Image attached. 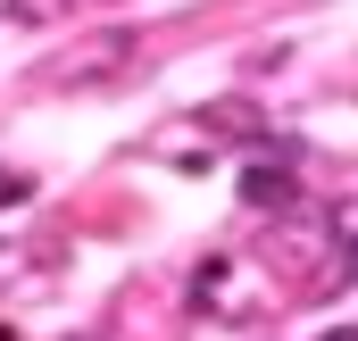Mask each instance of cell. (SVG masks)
Wrapping results in <instances>:
<instances>
[{"mask_svg": "<svg viewBox=\"0 0 358 341\" xmlns=\"http://www.w3.org/2000/svg\"><path fill=\"white\" fill-rule=\"evenodd\" d=\"M234 275H242L234 258H200V266H192V308L242 317V308H250V283H234Z\"/></svg>", "mask_w": 358, "mask_h": 341, "instance_id": "3957f363", "label": "cell"}, {"mask_svg": "<svg viewBox=\"0 0 358 341\" xmlns=\"http://www.w3.org/2000/svg\"><path fill=\"white\" fill-rule=\"evenodd\" d=\"M34 200V175H17V167H0V208H25Z\"/></svg>", "mask_w": 358, "mask_h": 341, "instance_id": "8992f818", "label": "cell"}, {"mask_svg": "<svg viewBox=\"0 0 358 341\" xmlns=\"http://www.w3.org/2000/svg\"><path fill=\"white\" fill-rule=\"evenodd\" d=\"M242 208H250V217H283V208H300V175L275 167V159H259V167L242 175Z\"/></svg>", "mask_w": 358, "mask_h": 341, "instance_id": "277c9868", "label": "cell"}, {"mask_svg": "<svg viewBox=\"0 0 358 341\" xmlns=\"http://www.w3.org/2000/svg\"><path fill=\"white\" fill-rule=\"evenodd\" d=\"M317 341H358V325H334V333H317Z\"/></svg>", "mask_w": 358, "mask_h": 341, "instance_id": "52a82bcc", "label": "cell"}, {"mask_svg": "<svg viewBox=\"0 0 358 341\" xmlns=\"http://www.w3.org/2000/svg\"><path fill=\"white\" fill-rule=\"evenodd\" d=\"M325 242H342L325 217H308V208H283V217H267V266H317L325 258Z\"/></svg>", "mask_w": 358, "mask_h": 341, "instance_id": "7a4b0ae2", "label": "cell"}, {"mask_svg": "<svg viewBox=\"0 0 358 341\" xmlns=\"http://www.w3.org/2000/svg\"><path fill=\"white\" fill-rule=\"evenodd\" d=\"M0 341H17V333H8V325H0Z\"/></svg>", "mask_w": 358, "mask_h": 341, "instance_id": "ba28073f", "label": "cell"}, {"mask_svg": "<svg viewBox=\"0 0 358 341\" xmlns=\"http://www.w3.org/2000/svg\"><path fill=\"white\" fill-rule=\"evenodd\" d=\"M125 67H134V34H125V25L84 34L76 50H59V59H50V75H59V84H108V75H125Z\"/></svg>", "mask_w": 358, "mask_h": 341, "instance_id": "6da1fadb", "label": "cell"}, {"mask_svg": "<svg viewBox=\"0 0 358 341\" xmlns=\"http://www.w3.org/2000/svg\"><path fill=\"white\" fill-rule=\"evenodd\" d=\"M200 133H242V142L259 150V133H267V117H259L250 100H208V108H200Z\"/></svg>", "mask_w": 358, "mask_h": 341, "instance_id": "5b68a950", "label": "cell"}]
</instances>
